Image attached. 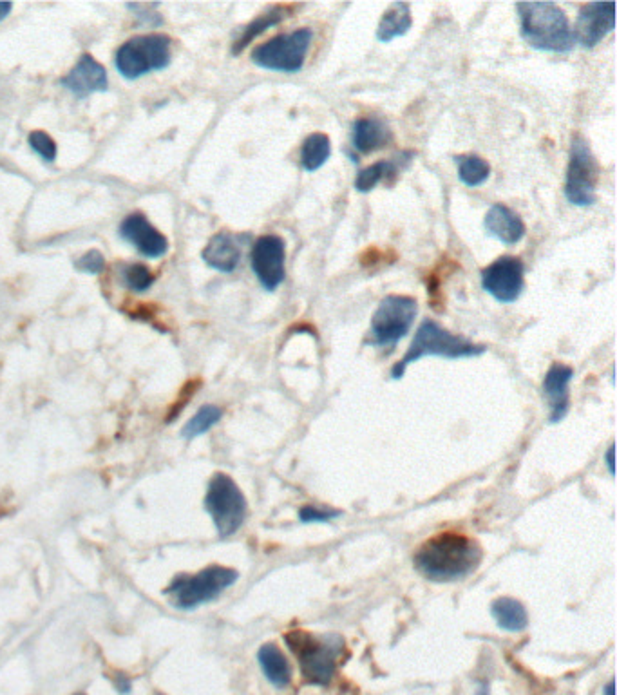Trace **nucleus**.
Listing matches in <instances>:
<instances>
[{
	"mask_svg": "<svg viewBox=\"0 0 617 695\" xmlns=\"http://www.w3.org/2000/svg\"><path fill=\"white\" fill-rule=\"evenodd\" d=\"M616 4L614 2H589L580 10L576 26L572 29L574 40L585 49L598 46L608 33L614 31Z\"/></svg>",
	"mask_w": 617,
	"mask_h": 695,
	"instance_id": "ddd939ff",
	"label": "nucleus"
},
{
	"mask_svg": "<svg viewBox=\"0 0 617 695\" xmlns=\"http://www.w3.org/2000/svg\"><path fill=\"white\" fill-rule=\"evenodd\" d=\"M114 686H116V690L120 692V694L127 695L129 692H131V681H129V677H125L124 674H118L116 676V679H114Z\"/></svg>",
	"mask_w": 617,
	"mask_h": 695,
	"instance_id": "2f4dec72",
	"label": "nucleus"
},
{
	"mask_svg": "<svg viewBox=\"0 0 617 695\" xmlns=\"http://www.w3.org/2000/svg\"><path fill=\"white\" fill-rule=\"evenodd\" d=\"M417 314L415 297L397 294L384 297L371 317L368 343L377 348H395L413 328Z\"/></svg>",
	"mask_w": 617,
	"mask_h": 695,
	"instance_id": "0eeeda50",
	"label": "nucleus"
},
{
	"mask_svg": "<svg viewBox=\"0 0 617 695\" xmlns=\"http://www.w3.org/2000/svg\"><path fill=\"white\" fill-rule=\"evenodd\" d=\"M520 15L522 39L538 51L569 53L574 49V33L565 11L554 2H520L516 4Z\"/></svg>",
	"mask_w": 617,
	"mask_h": 695,
	"instance_id": "f03ea898",
	"label": "nucleus"
},
{
	"mask_svg": "<svg viewBox=\"0 0 617 695\" xmlns=\"http://www.w3.org/2000/svg\"><path fill=\"white\" fill-rule=\"evenodd\" d=\"M411 26H413V17H411V6L408 2H393L380 19L377 40H380L382 44H390L391 40L404 37Z\"/></svg>",
	"mask_w": 617,
	"mask_h": 695,
	"instance_id": "412c9836",
	"label": "nucleus"
},
{
	"mask_svg": "<svg viewBox=\"0 0 617 695\" xmlns=\"http://www.w3.org/2000/svg\"><path fill=\"white\" fill-rule=\"evenodd\" d=\"M107 71L105 67L96 62L91 55H82L66 77L62 78V86L66 87L69 93H73L76 98H87L93 93H100L107 89Z\"/></svg>",
	"mask_w": 617,
	"mask_h": 695,
	"instance_id": "dca6fc26",
	"label": "nucleus"
},
{
	"mask_svg": "<svg viewBox=\"0 0 617 695\" xmlns=\"http://www.w3.org/2000/svg\"><path fill=\"white\" fill-rule=\"evenodd\" d=\"M285 643L292 650L306 683L328 686L332 683L337 663L344 650V639L337 634L314 636L304 630L285 634Z\"/></svg>",
	"mask_w": 617,
	"mask_h": 695,
	"instance_id": "20e7f679",
	"label": "nucleus"
},
{
	"mask_svg": "<svg viewBox=\"0 0 617 695\" xmlns=\"http://www.w3.org/2000/svg\"><path fill=\"white\" fill-rule=\"evenodd\" d=\"M475 695H491V686H489V683H487V681H482V683L478 685V688H476Z\"/></svg>",
	"mask_w": 617,
	"mask_h": 695,
	"instance_id": "f704fd0d",
	"label": "nucleus"
},
{
	"mask_svg": "<svg viewBox=\"0 0 617 695\" xmlns=\"http://www.w3.org/2000/svg\"><path fill=\"white\" fill-rule=\"evenodd\" d=\"M525 265L520 258L502 256L482 270V288L502 305L516 303L525 286Z\"/></svg>",
	"mask_w": 617,
	"mask_h": 695,
	"instance_id": "9b49d317",
	"label": "nucleus"
},
{
	"mask_svg": "<svg viewBox=\"0 0 617 695\" xmlns=\"http://www.w3.org/2000/svg\"><path fill=\"white\" fill-rule=\"evenodd\" d=\"M574 379V370L567 366L556 362L549 368V372L543 377L542 390L545 399L549 402V422L558 424L561 420L567 417L570 408V382Z\"/></svg>",
	"mask_w": 617,
	"mask_h": 695,
	"instance_id": "2eb2a0df",
	"label": "nucleus"
},
{
	"mask_svg": "<svg viewBox=\"0 0 617 695\" xmlns=\"http://www.w3.org/2000/svg\"><path fill=\"white\" fill-rule=\"evenodd\" d=\"M288 13H290L288 6H272L270 10L261 13L256 20H252L247 28L241 31L239 39L232 46V53L239 55L243 49L247 48L250 42H254L259 35H263L266 29L274 28L277 24H281L288 17Z\"/></svg>",
	"mask_w": 617,
	"mask_h": 695,
	"instance_id": "5701e85b",
	"label": "nucleus"
},
{
	"mask_svg": "<svg viewBox=\"0 0 617 695\" xmlns=\"http://www.w3.org/2000/svg\"><path fill=\"white\" fill-rule=\"evenodd\" d=\"M393 142L390 127L380 118H357L353 122L352 145L361 154L377 153Z\"/></svg>",
	"mask_w": 617,
	"mask_h": 695,
	"instance_id": "6ab92c4d",
	"label": "nucleus"
},
{
	"mask_svg": "<svg viewBox=\"0 0 617 695\" xmlns=\"http://www.w3.org/2000/svg\"><path fill=\"white\" fill-rule=\"evenodd\" d=\"M29 147L44 160L53 163L57 160V143L44 131H33L28 136Z\"/></svg>",
	"mask_w": 617,
	"mask_h": 695,
	"instance_id": "c85d7f7f",
	"label": "nucleus"
},
{
	"mask_svg": "<svg viewBox=\"0 0 617 695\" xmlns=\"http://www.w3.org/2000/svg\"><path fill=\"white\" fill-rule=\"evenodd\" d=\"M614 688H616V685H614V681H610L607 686H605V690H603V695H614Z\"/></svg>",
	"mask_w": 617,
	"mask_h": 695,
	"instance_id": "c9c22d12",
	"label": "nucleus"
},
{
	"mask_svg": "<svg viewBox=\"0 0 617 695\" xmlns=\"http://www.w3.org/2000/svg\"><path fill=\"white\" fill-rule=\"evenodd\" d=\"M76 695H84V694H76Z\"/></svg>",
	"mask_w": 617,
	"mask_h": 695,
	"instance_id": "e433bc0d",
	"label": "nucleus"
},
{
	"mask_svg": "<svg viewBox=\"0 0 617 695\" xmlns=\"http://www.w3.org/2000/svg\"><path fill=\"white\" fill-rule=\"evenodd\" d=\"M203 505L214 522L219 538L234 536L247 520V498L234 478L225 473H216L210 478Z\"/></svg>",
	"mask_w": 617,
	"mask_h": 695,
	"instance_id": "423d86ee",
	"label": "nucleus"
},
{
	"mask_svg": "<svg viewBox=\"0 0 617 695\" xmlns=\"http://www.w3.org/2000/svg\"><path fill=\"white\" fill-rule=\"evenodd\" d=\"M605 462H607L608 473L614 477V473H616V467H614V444L608 448Z\"/></svg>",
	"mask_w": 617,
	"mask_h": 695,
	"instance_id": "473e14b6",
	"label": "nucleus"
},
{
	"mask_svg": "<svg viewBox=\"0 0 617 695\" xmlns=\"http://www.w3.org/2000/svg\"><path fill=\"white\" fill-rule=\"evenodd\" d=\"M201 258L210 268L230 274L238 268L241 261V245L238 238L232 236L230 232H218L216 236L210 238L207 247L203 248Z\"/></svg>",
	"mask_w": 617,
	"mask_h": 695,
	"instance_id": "a211bd4d",
	"label": "nucleus"
},
{
	"mask_svg": "<svg viewBox=\"0 0 617 695\" xmlns=\"http://www.w3.org/2000/svg\"><path fill=\"white\" fill-rule=\"evenodd\" d=\"M238 580V571L223 565H210L196 574H183L174 578L165 589V594L176 609H198L205 603L218 600Z\"/></svg>",
	"mask_w": 617,
	"mask_h": 695,
	"instance_id": "39448f33",
	"label": "nucleus"
},
{
	"mask_svg": "<svg viewBox=\"0 0 617 695\" xmlns=\"http://www.w3.org/2000/svg\"><path fill=\"white\" fill-rule=\"evenodd\" d=\"M75 267L80 272H84V274L96 276V274H100L104 270L105 258L98 250H91V252H87V254H84L82 258L76 261Z\"/></svg>",
	"mask_w": 617,
	"mask_h": 695,
	"instance_id": "7c9ffc66",
	"label": "nucleus"
},
{
	"mask_svg": "<svg viewBox=\"0 0 617 695\" xmlns=\"http://www.w3.org/2000/svg\"><path fill=\"white\" fill-rule=\"evenodd\" d=\"M482 547L466 534L442 533L418 547L413 563L424 578L437 583L466 580L480 567Z\"/></svg>",
	"mask_w": 617,
	"mask_h": 695,
	"instance_id": "f257e3e1",
	"label": "nucleus"
},
{
	"mask_svg": "<svg viewBox=\"0 0 617 695\" xmlns=\"http://www.w3.org/2000/svg\"><path fill=\"white\" fill-rule=\"evenodd\" d=\"M314 40V31L310 28L295 29L292 33H281L252 51V62L266 71L295 75L306 62Z\"/></svg>",
	"mask_w": 617,
	"mask_h": 695,
	"instance_id": "6e6552de",
	"label": "nucleus"
},
{
	"mask_svg": "<svg viewBox=\"0 0 617 695\" xmlns=\"http://www.w3.org/2000/svg\"><path fill=\"white\" fill-rule=\"evenodd\" d=\"M339 516H342V513L337 509H330V507L326 509V507H315V505H304L299 511V520L303 524H326Z\"/></svg>",
	"mask_w": 617,
	"mask_h": 695,
	"instance_id": "c756f323",
	"label": "nucleus"
},
{
	"mask_svg": "<svg viewBox=\"0 0 617 695\" xmlns=\"http://www.w3.org/2000/svg\"><path fill=\"white\" fill-rule=\"evenodd\" d=\"M332 156V140L324 133L310 134L301 145V165L306 172L319 171Z\"/></svg>",
	"mask_w": 617,
	"mask_h": 695,
	"instance_id": "b1692460",
	"label": "nucleus"
},
{
	"mask_svg": "<svg viewBox=\"0 0 617 695\" xmlns=\"http://www.w3.org/2000/svg\"><path fill=\"white\" fill-rule=\"evenodd\" d=\"M171 39L165 35H140L116 51L114 64L122 77L136 80L171 64Z\"/></svg>",
	"mask_w": 617,
	"mask_h": 695,
	"instance_id": "1a4fd4ad",
	"label": "nucleus"
},
{
	"mask_svg": "<svg viewBox=\"0 0 617 695\" xmlns=\"http://www.w3.org/2000/svg\"><path fill=\"white\" fill-rule=\"evenodd\" d=\"M221 417H223V410H221V408L214 406V404H207V406H203V408L183 426V429H181V437L187 438V440L201 437V435H205L207 431L214 428L219 420H221Z\"/></svg>",
	"mask_w": 617,
	"mask_h": 695,
	"instance_id": "bb28decb",
	"label": "nucleus"
},
{
	"mask_svg": "<svg viewBox=\"0 0 617 695\" xmlns=\"http://www.w3.org/2000/svg\"><path fill=\"white\" fill-rule=\"evenodd\" d=\"M286 245L274 234L261 236L252 247L250 265L266 292H276L286 277Z\"/></svg>",
	"mask_w": 617,
	"mask_h": 695,
	"instance_id": "f8f14e48",
	"label": "nucleus"
},
{
	"mask_svg": "<svg viewBox=\"0 0 617 695\" xmlns=\"http://www.w3.org/2000/svg\"><path fill=\"white\" fill-rule=\"evenodd\" d=\"M120 236L131 243L145 258H163L169 252V239L154 229L143 214H131L120 225Z\"/></svg>",
	"mask_w": 617,
	"mask_h": 695,
	"instance_id": "4468645a",
	"label": "nucleus"
},
{
	"mask_svg": "<svg viewBox=\"0 0 617 695\" xmlns=\"http://www.w3.org/2000/svg\"><path fill=\"white\" fill-rule=\"evenodd\" d=\"M491 614L500 629L507 632H523L529 627V614L522 601L514 598H498L491 603Z\"/></svg>",
	"mask_w": 617,
	"mask_h": 695,
	"instance_id": "4be33fe9",
	"label": "nucleus"
},
{
	"mask_svg": "<svg viewBox=\"0 0 617 695\" xmlns=\"http://www.w3.org/2000/svg\"><path fill=\"white\" fill-rule=\"evenodd\" d=\"M487 352L484 344L471 343L462 335L451 334L444 326H440L433 319H426L418 326L417 334L409 344L408 352L400 359L393 370L391 377L399 381L404 377L409 364L418 362L424 357H444V359H469L480 357Z\"/></svg>",
	"mask_w": 617,
	"mask_h": 695,
	"instance_id": "7ed1b4c3",
	"label": "nucleus"
},
{
	"mask_svg": "<svg viewBox=\"0 0 617 695\" xmlns=\"http://www.w3.org/2000/svg\"><path fill=\"white\" fill-rule=\"evenodd\" d=\"M122 281H124V285L129 290L142 294V292H147L154 285V276H152L151 270L145 267V265L134 263V265H125L122 268Z\"/></svg>",
	"mask_w": 617,
	"mask_h": 695,
	"instance_id": "cd10ccee",
	"label": "nucleus"
},
{
	"mask_svg": "<svg viewBox=\"0 0 617 695\" xmlns=\"http://www.w3.org/2000/svg\"><path fill=\"white\" fill-rule=\"evenodd\" d=\"M484 227L491 238L502 241L507 247H513L525 238V223L504 203H494L493 207L487 210Z\"/></svg>",
	"mask_w": 617,
	"mask_h": 695,
	"instance_id": "f3484780",
	"label": "nucleus"
},
{
	"mask_svg": "<svg viewBox=\"0 0 617 695\" xmlns=\"http://www.w3.org/2000/svg\"><path fill=\"white\" fill-rule=\"evenodd\" d=\"M455 162L458 165V178L466 187H471V189L484 185L491 176V165L478 154L456 156Z\"/></svg>",
	"mask_w": 617,
	"mask_h": 695,
	"instance_id": "a878e982",
	"label": "nucleus"
},
{
	"mask_svg": "<svg viewBox=\"0 0 617 695\" xmlns=\"http://www.w3.org/2000/svg\"><path fill=\"white\" fill-rule=\"evenodd\" d=\"M599 180V165L592 153L590 143L581 136L574 134L570 142L569 169L565 181V196L574 207H590L594 205L596 187Z\"/></svg>",
	"mask_w": 617,
	"mask_h": 695,
	"instance_id": "9d476101",
	"label": "nucleus"
},
{
	"mask_svg": "<svg viewBox=\"0 0 617 695\" xmlns=\"http://www.w3.org/2000/svg\"><path fill=\"white\" fill-rule=\"evenodd\" d=\"M11 10H13L11 2H0V22L10 15Z\"/></svg>",
	"mask_w": 617,
	"mask_h": 695,
	"instance_id": "72a5a7b5",
	"label": "nucleus"
},
{
	"mask_svg": "<svg viewBox=\"0 0 617 695\" xmlns=\"http://www.w3.org/2000/svg\"><path fill=\"white\" fill-rule=\"evenodd\" d=\"M257 661H259L266 679L270 681V685H274L276 688H286L292 683L294 670L290 667L285 654L281 652V648L274 643H266L259 648Z\"/></svg>",
	"mask_w": 617,
	"mask_h": 695,
	"instance_id": "aec40b11",
	"label": "nucleus"
},
{
	"mask_svg": "<svg viewBox=\"0 0 617 695\" xmlns=\"http://www.w3.org/2000/svg\"><path fill=\"white\" fill-rule=\"evenodd\" d=\"M400 171L399 158H391V160H382V162L373 163L370 167L362 169L357 174L355 178V191L371 192L379 183L382 181L390 180V178H395Z\"/></svg>",
	"mask_w": 617,
	"mask_h": 695,
	"instance_id": "393cba45",
	"label": "nucleus"
}]
</instances>
